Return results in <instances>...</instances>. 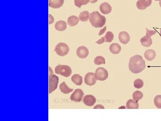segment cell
<instances>
[{"label": "cell", "mask_w": 161, "mask_h": 121, "mask_svg": "<svg viewBox=\"0 0 161 121\" xmlns=\"http://www.w3.org/2000/svg\"><path fill=\"white\" fill-rule=\"evenodd\" d=\"M98 1V0H90V2H91V3H93V4H94V3L97 2Z\"/></svg>", "instance_id": "36"}, {"label": "cell", "mask_w": 161, "mask_h": 121, "mask_svg": "<svg viewBox=\"0 0 161 121\" xmlns=\"http://www.w3.org/2000/svg\"><path fill=\"white\" fill-rule=\"evenodd\" d=\"M53 75V70L50 67H49V78H50Z\"/></svg>", "instance_id": "34"}, {"label": "cell", "mask_w": 161, "mask_h": 121, "mask_svg": "<svg viewBox=\"0 0 161 121\" xmlns=\"http://www.w3.org/2000/svg\"><path fill=\"white\" fill-rule=\"evenodd\" d=\"M90 14L89 11H84L80 12L79 16V19L82 22H87L90 18Z\"/></svg>", "instance_id": "23"}, {"label": "cell", "mask_w": 161, "mask_h": 121, "mask_svg": "<svg viewBox=\"0 0 161 121\" xmlns=\"http://www.w3.org/2000/svg\"><path fill=\"white\" fill-rule=\"evenodd\" d=\"M119 39L121 43L127 44L130 41V35L127 31H121L119 33Z\"/></svg>", "instance_id": "11"}, {"label": "cell", "mask_w": 161, "mask_h": 121, "mask_svg": "<svg viewBox=\"0 0 161 121\" xmlns=\"http://www.w3.org/2000/svg\"><path fill=\"white\" fill-rule=\"evenodd\" d=\"M90 2V0H74L75 6L80 9L83 5H86Z\"/></svg>", "instance_id": "27"}, {"label": "cell", "mask_w": 161, "mask_h": 121, "mask_svg": "<svg viewBox=\"0 0 161 121\" xmlns=\"http://www.w3.org/2000/svg\"><path fill=\"white\" fill-rule=\"evenodd\" d=\"M155 106L158 109H161V95H157L154 99Z\"/></svg>", "instance_id": "29"}, {"label": "cell", "mask_w": 161, "mask_h": 121, "mask_svg": "<svg viewBox=\"0 0 161 121\" xmlns=\"http://www.w3.org/2000/svg\"><path fill=\"white\" fill-rule=\"evenodd\" d=\"M160 36H161V30H160Z\"/></svg>", "instance_id": "39"}, {"label": "cell", "mask_w": 161, "mask_h": 121, "mask_svg": "<svg viewBox=\"0 0 161 121\" xmlns=\"http://www.w3.org/2000/svg\"><path fill=\"white\" fill-rule=\"evenodd\" d=\"M154 1H160L161 0H154Z\"/></svg>", "instance_id": "38"}, {"label": "cell", "mask_w": 161, "mask_h": 121, "mask_svg": "<svg viewBox=\"0 0 161 121\" xmlns=\"http://www.w3.org/2000/svg\"><path fill=\"white\" fill-rule=\"evenodd\" d=\"M59 83V77L53 75L50 78H49V93L51 94L57 88Z\"/></svg>", "instance_id": "6"}, {"label": "cell", "mask_w": 161, "mask_h": 121, "mask_svg": "<svg viewBox=\"0 0 161 121\" xmlns=\"http://www.w3.org/2000/svg\"><path fill=\"white\" fill-rule=\"evenodd\" d=\"M106 30H107V26H105L104 27V28H103V29L100 30L99 32V35H101L103 34L105 32V31H106Z\"/></svg>", "instance_id": "33"}, {"label": "cell", "mask_w": 161, "mask_h": 121, "mask_svg": "<svg viewBox=\"0 0 161 121\" xmlns=\"http://www.w3.org/2000/svg\"><path fill=\"white\" fill-rule=\"evenodd\" d=\"M140 42L143 46L149 47L152 45V39L150 36L145 35L141 39Z\"/></svg>", "instance_id": "15"}, {"label": "cell", "mask_w": 161, "mask_h": 121, "mask_svg": "<svg viewBox=\"0 0 161 121\" xmlns=\"http://www.w3.org/2000/svg\"><path fill=\"white\" fill-rule=\"evenodd\" d=\"M152 0H138L136 5L137 9L140 10H144L152 4Z\"/></svg>", "instance_id": "10"}, {"label": "cell", "mask_w": 161, "mask_h": 121, "mask_svg": "<svg viewBox=\"0 0 161 121\" xmlns=\"http://www.w3.org/2000/svg\"><path fill=\"white\" fill-rule=\"evenodd\" d=\"M84 94V92L82 89H76L71 95L70 99L74 102H79L82 101Z\"/></svg>", "instance_id": "7"}, {"label": "cell", "mask_w": 161, "mask_h": 121, "mask_svg": "<svg viewBox=\"0 0 161 121\" xmlns=\"http://www.w3.org/2000/svg\"><path fill=\"white\" fill-rule=\"evenodd\" d=\"M64 0H49V6L53 9H59L63 5Z\"/></svg>", "instance_id": "14"}, {"label": "cell", "mask_w": 161, "mask_h": 121, "mask_svg": "<svg viewBox=\"0 0 161 121\" xmlns=\"http://www.w3.org/2000/svg\"><path fill=\"white\" fill-rule=\"evenodd\" d=\"M144 86V82L141 79H136L134 81V87L137 89H140Z\"/></svg>", "instance_id": "28"}, {"label": "cell", "mask_w": 161, "mask_h": 121, "mask_svg": "<svg viewBox=\"0 0 161 121\" xmlns=\"http://www.w3.org/2000/svg\"><path fill=\"white\" fill-rule=\"evenodd\" d=\"M96 101V99L93 95H86L83 98L84 104L87 106H93L95 104Z\"/></svg>", "instance_id": "12"}, {"label": "cell", "mask_w": 161, "mask_h": 121, "mask_svg": "<svg viewBox=\"0 0 161 121\" xmlns=\"http://www.w3.org/2000/svg\"><path fill=\"white\" fill-rule=\"evenodd\" d=\"M104 37L105 39V42L111 43L114 39V35L112 31H108Z\"/></svg>", "instance_id": "26"}, {"label": "cell", "mask_w": 161, "mask_h": 121, "mask_svg": "<svg viewBox=\"0 0 161 121\" xmlns=\"http://www.w3.org/2000/svg\"><path fill=\"white\" fill-rule=\"evenodd\" d=\"M97 80L95 78V73L93 72H89L85 75V83L88 86H93L96 83Z\"/></svg>", "instance_id": "8"}, {"label": "cell", "mask_w": 161, "mask_h": 121, "mask_svg": "<svg viewBox=\"0 0 161 121\" xmlns=\"http://www.w3.org/2000/svg\"><path fill=\"white\" fill-rule=\"evenodd\" d=\"M105 62L106 60L103 56H97L94 60V63L96 65L105 64Z\"/></svg>", "instance_id": "25"}, {"label": "cell", "mask_w": 161, "mask_h": 121, "mask_svg": "<svg viewBox=\"0 0 161 121\" xmlns=\"http://www.w3.org/2000/svg\"><path fill=\"white\" fill-rule=\"evenodd\" d=\"M76 54L80 58L84 59L87 57L89 51L87 48L84 46H79L76 50Z\"/></svg>", "instance_id": "9"}, {"label": "cell", "mask_w": 161, "mask_h": 121, "mask_svg": "<svg viewBox=\"0 0 161 121\" xmlns=\"http://www.w3.org/2000/svg\"><path fill=\"white\" fill-rule=\"evenodd\" d=\"M71 80L76 85L80 86L83 84V77L78 74H74L72 76Z\"/></svg>", "instance_id": "21"}, {"label": "cell", "mask_w": 161, "mask_h": 121, "mask_svg": "<svg viewBox=\"0 0 161 121\" xmlns=\"http://www.w3.org/2000/svg\"><path fill=\"white\" fill-rule=\"evenodd\" d=\"M159 5H160V7H161V0L159 1Z\"/></svg>", "instance_id": "37"}, {"label": "cell", "mask_w": 161, "mask_h": 121, "mask_svg": "<svg viewBox=\"0 0 161 121\" xmlns=\"http://www.w3.org/2000/svg\"><path fill=\"white\" fill-rule=\"evenodd\" d=\"M146 30V35L150 36L151 37V36L154 35L156 33L157 31L155 30H150L148 28H145Z\"/></svg>", "instance_id": "30"}, {"label": "cell", "mask_w": 161, "mask_h": 121, "mask_svg": "<svg viewBox=\"0 0 161 121\" xmlns=\"http://www.w3.org/2000/svg\"><path fill=\"white\" fill-rule=\"evenodd\" d=\"M109 50L113 54H118L121 50V47L119 44L114 43L110 46Z\"/></svg>", "instance_id": "17"}, {"label": "cell", "mask_w": 161, "mask_h": 121, "mask_svg": "<svg viewBox=\"0 0 161 121\" xmlns=\"http://www.w3.org/2000/svg\"><path fill=\"white\" fill-rule=\"evenodd\" d=\"M126 107L128 109H139V103L137 101L129 99L126 102Z\"/></svg>", "instance_id": "19"}, {"label": "cell", "mask_w": 161, "mask_h": 121, "mask_svg": "<svg viewBox=\"0 0 161 121\" xmlns=\"http://www.w3.org/2000/svg\"><path fill=\"white\" fill-rule=\"evenodd\" d=\"M79 21V19L78 17L75 15H72L68 18V24L70 27L75 26L78 23Z\"/></svg>", "instance_id": "20"}, {"label": "cell", "mask_w": 161, "mask_h": 121, "mask_svg": "<svg viewBox=\"0 0 161 121\" xmlns=\"http://www.w3.org/2000/svg\"><path fill=\"white\" fill-rule=\"evenodd\" d=\"M145 63L141 55H136L130 58L129 62V68L131 72L138 74L145 68Z\"/></svg>", "instance_id": "1"}, {"label": "cell", "mask_w": 161, "mask_h": 121, "mask_svg": "<svg viewBox=\"0 0 161 121\" xmlns=\"http://www.w3.org/2000/svg\"><path fill=\"white\" fill-rule=\"evenodd\" d=\"M49 24H51L53 23L54 22V18L52 15L51 14H49Z\"/></svg>", "instance_id": "32"}, {"label": "cell", "mask_w": 161, "mask_h": 121, "mask_svg": "<svg viewBox=\"0 0 161 121\" xmlns=\"http://www.w3.org/2000/svg\"><path fill=\"white\" fill-rule=\"evenodd\" d=\"M90 22L95 28H101L106 24V18L98 11H94L90 14Z\"/></svg>", "instance_id": "2"}, {"label": "cell", "mask_w": 161, "mask_h": 121, "mask_svg": "<svg viewBox=\"0 0 161 121\" xmlns=\"http://www.w3.org/2000/svg\"><path fill=\"white\" fill-rule=\"evenodd\" d=\"M156 54L155 51L153 50H148L145 51L144 54L145 58L149 61L154 60L156 57Z\"/></svg>", "instance_id": "16"}, {"label": "cell", "mask_w": 161, "mask_h": 121, "mask_svg": "<svg viewBox=\"0 0 161 121\" xmlns=\"http://www.w3.org/2000/svg\"><path fill=\"white\" fill-rule=\"evenodd\" d=\"M55 74L67 78L71 75L72 71L70 66L66 65H59L55 68Z\"/></svg>", "instance_id": "3"}, {"label": "cell", "mask_w": 161, "mask_h": 121, "mask_svg": "<svg viewBox=\"0 0 161 121\" xmlns=\"http://www.w3.org/2000/svg\"><path fill=\"white\" fill-rule=\"evenodd\" d=\"M99 10L103 14H108L112 12V8L111 5L108 2H103L100 5Z\"/></svg>", "instance_id": "13"}, {"label": "cell", "mask_w": 161, "mask_h": 121, "mask_svg": "<svg viewBox=\"0 0 161 121\" xmlns=\"http://www.w3.org/2000/svg\"><path fill=\"white\" fill-rule=\"evenodd\" d=\"M104 42H105V39L104 37H102L101 38L99 39L95 43L98 44H102Z\"/></svg>", "instance_id": "31"}, {"label": "cell", "mask_w": 161, "mask_h": 121, "mask_svg": "<svg viewBox=\"0 0 161 121\" xmlns=\"http://www.w3.org/2000/svg\"><path fill=\"white\" fill-rule=\"evenodd\" d=\"M54 51L58 55L64 56L68 54L70 52V48L66 44L60 42L55 46Z\"/></svg>", "instance_id": "4"}, {"label": "cell", "mask_w": 161, "mask_h": 121, "mask_svg": "<svg viewBox=\"0 0 161 121\" xmlns=\"http://www.w3.org/2000/svg\"><path fill=\"white\" fill-rule=\"evenodd\" d=\"M55 28L56 30L58 31H64L66 29V22L63 20H60L55 23Z\"/></svg>", "instance_id": "18"}, {"label": "cell", "mask_w": 161, "mask_h": 121, "mask_svg": "<svg viewBox=\"0 0 161 121\" xmlns=\"http://www.w3.org/2000/svg\"><path fill=\"white\" fill-rule=\"evenodd\" d=\"M60 89L64 94H68L74 90L73 89L70 88L68 86H67L66 84L64 82H62L60 85Z\"/></svg>", "instance_id": "22"}, {"label": "cell", "mask_w": 161, "mask_h": 121, "mask_svg": "<svg viewBox=\"0 0 161 121\" xmlns=\"http://www.w3.org/2000/svg\"><path fill=\"white\" fill-rule=\"evenodd\" d=\"M133 100L138 101L143 98V94L141 91L137 90V91H135L133 93Z\"/></svg>", "instance_id": "24"}, {"label": "cell", "mask_w": 161, "mask_h": 121, "mask_svg": "<svg viewBox=\"0 0 161 121\" xmlns=\"http://www.w3.org/2000/svg\"><path fill=\"white\" fill-rule=\"evenodd\" d=\"M94 109H104L105 108L103 106V105H96L95 107H94Z\"/></svg>", "instance_id": "35"}, {"label": "cell", "mask_w": 161, "mask_h": 121, "mask_svg": "<svg viewBox=\"0 0 161 121\" xmlns=\"http://www.w3.org/2000/svg\"><path fill=\"white\" fill-rule=\"evenodd\" d=\"M95 76L97 80L104 81L108 77V72L104 68L99 67L96 70Z\"/></svg>", "instance_id": "5"}]
</instances>
